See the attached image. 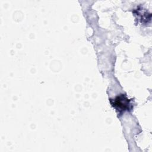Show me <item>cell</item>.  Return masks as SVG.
<instances>
[{
  "mask_svg": "<svg viewBox=\"0 0 152 152\" xmlns=\"http://www.w3.org/2000/svg\"><path fill=\"white\" fill-rule=\"evenodd\" d=\"M112 105L119 112L125 111L129 109L130 101L125 94H121L116 96L115 99H110Z\"/></svg>",
  "mask_w": 152,
  "mask_h": 152,
  "instance_id": "obj_1",
  "label": "cell"
}]
</instances>
